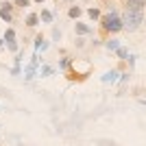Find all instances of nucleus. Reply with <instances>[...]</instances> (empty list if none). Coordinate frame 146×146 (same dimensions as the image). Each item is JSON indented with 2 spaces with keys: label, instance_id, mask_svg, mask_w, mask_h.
Instances as JSON below:
<instances>
[{
  "label": "nucleus",
  "instance_id": "obj_1",
  "mask_svg": "<svg viewBox=\"0 0 146 146\" xmlns=\"http://www.w3.org/2000/svg\"><path fill=\"white\" fill-rule=\"evenodd\" d=\"M100 26L107 33H120L124 29V22H122V15L116 9H109V13H105L103 18H100Z\"/></svg>",
  "mask_w": 146,
  "mask_h": 146
},
{
  "label": "nucleus",
  "instance_id": "obj_2",
  "mask_svg": "<svg viewBox=\"0 0 146 146\" xmlns=\"http://www.w3.org/2000/svg\"><path fill=\"white\" fill-rule=\"evenodd\" d=\"M122 22H124V29L127 31H137L142 24H144V13L140 11H127L124 9V13H122Z\"/></svg>",
  "mask_w": 146,
  "mask_h": 146
},
{
  "label": "nucleus",
  "instance_id": "obj_3",
  "mask_svg": "<svg viewBox=\"0 0 146 146\" xmlns=\"http://www.w3.org/2000/svg\"><path fill=\"white\" fill-rule=\"evenodd\" d=\"M5 44H7V48L11 50V52H18V42H15V31L13 29L5 31Z\"/></svg>",
  "mask_w": 146,
  "mask_h": 146
},
{
  "label": "nucleus",
  "instance_id": "obj_4",
  "mask_svg": "<svg viewBox=\"0 0 146 146\" xmlns=\"http://www.w3.org/2000/svg\"><path fill=\"white\" fill-rule=\"evenodd\" d=\"M124 9H127V11H140V13H144V9H146V0H127Z\"/></svg>",
  "mask_w": 146,
  "mask_h": 146
},
{
  "label": "nucleus",
  "instance_id": "obj_5",
  "mask_svg": "<svg viewBox=\"0 0 146 146\" xmlns=\"http://www.w3.org/2000/svg\"><path fill=\"white\" fill-rule=\"evenodd\" d=\"M0 18L5 20V22H11L13 20V7L9 2H2L0 5Z\"/></svg>",
  "mask_w": 146,
  "mask_h": 146
},
{
  "label": "nucleus",
  "instance_id": "obj_6",
  "mask_svg": "<svg viewBox=\"0 0 146 146\" xmlns=\"http://www.w3.org/2000/svg\"><path fill=\"white\" fill-rule=\"evenodd\" d=\"M74 31H76V35H90L92 26L90 24H83V22H76V24H74Z\"/></svg>",
  "mask_w": 146,
  "mask_h": 146
},
{
  "label": "nucleus",
  "instance_id": "obj_7",
  "mask_svg": "<svg viewBox=\"0 0 146 146\" xmlns=\"http://www.w3.org/2000/svg\"><path fill=\"white\" fill-rule=\"evenodd\" d=\"M39 22H42V20H39V15H37V13H29V15H26V20H24V24L31 26V29H35Z\"/></svg>",
  "mask_w": 146,
  "mask_h": 146
},
{
  "label": "nucleus",
  "instance_id": "obj_8",
  "mask_svg": "<svg viewBox=\"0 0 146 146\" xmlns=\"http://www.w3.org/2000/svg\"><path fill=\"white\" fill-rule=\"evenodd\" d=\"M39 20H42L44 24H52V20H55V15H52V11H48V9H44L42 15H39Z\"/></svg>",
  "mask_w": 146,
  "mask_h": 146
},
{
  "label": "nucleus",
  "instance_id": "obj_9",
  "mask_svg": "<svg viewBox=\"0 0 146 146\" xmlns=\"http://www.w3.org/2000/svg\"><path fill=\"white\" fill-rule=\"evenodd\" d=\"M120 46H122V42H120V39H109V42H105V48H107V50H111V52H116V50L120 48Z\"/></svg>",
  "mask_w": 146,
  "mask_h": 146
},
{
  "label": "nucleus",
  "instance_id": "obj_10",
  "mask_svg": "<svg viewBox=\"0 0 146 146\" xmlns=\"http://www.w3.org/2000/svg\"><path fill=\"white\" fill-rule=\"evenodd\" d=\"M116 81H118V70H111L103 76V83H116Z\"/></svg>",
  "mask_w": 146,
  "mask_h": 146
},
{
  "label": "nucleus",
  "instance_id": "obj_11",
  "mask_svg": "<svg viewBox=\"0 0 146 146\" xmlns=\"http://www.w3.org/2000/svg\"><path fill=\"white\" fill-rule=\"evenodd\" d=\"M68 15H70L72 20H79L81 18V7H76V5L70 7V9H68Z\"/></svg>",
  "mask_w": 146,
  "mask_h": 146
},
{
  "label": "nucleus",
  "instance_id": "obj_12",
  "mask_svg": "<svg viewBox=\"0 0 146 146\" xmlns=\"http://www.w3.org/2000/svg\"><path fill=\"white\" fill-rule=\"evenodd\" d=\"M87 15H90L92 20H100V18H103L100 11H98V7H90V9H87Z\"/></svg>",
  "mask_w": 146,
  "mask_h": 146
},
{
  "label": "nucleus",
  "instance_id": "obj_13",
  "mask_svg": "<svg viewBox=\"0 0 146 146\" xmlns=\"http://www.w3.org/2000/svg\"><path fill=\"white\" fill-rule=\"evenodd\" d=\"M35 48H37V50H46V48H48V42H46V39L39 35V37L35 39Z\"/></svg>",
  "mask_w": 146,
  "mask_h": 146
},
{
  "label": "nucleus",
  "instance_id": "obj_14",
  "mask_svg": "<svg viewBox=\"0 0 146 146\" xmlns=\"http://www.w3.org/2000/svg\"><path fill=\"white\" fill-rule=\"evenodd\" d=\"M116 55L120 57V59H127V61H129V57H131V55H129V50L124 48V46H120V48L116 50Z\"/></svg>",
  "mask_w": 146,
  "mask_h": 146
},
{
  "label": "nucleus",
  "instance_id": "obj_15",
  "mask_svg": "<svg viewBox=\"0 0 146 146\" xmlns=\"http://www.w3.org/2000/svg\"><path fill=\"white\" fill-rule=\"evenodd\" d=\"M52 72H55V70H52L50 66H44L42 68V76H48V74H52Z\"/></svg>",
  "mask_w": 146,
  "mask_h": 146
},
{
  "label": "nucleus",
  "instance_id": "obj_16",
  "mask_svg": "<svg viewBox=\"0 0 146 146\" xmlns=\"http://www.w3.org/2000/svg\"><path fill=\"white\" fill-rule=\"evenodd\" d=\"M15 7H31V0H15Z\"/></svg>",
  "mask_w": 146,
  "mask_h": 146
},
{
  "label": "nucleus",
  "instance_id": "obj_17",
  "mask_svg": "<svg viewBox=\"0 0 146 146\" xmlns=\"http://www.w3.org/2000/svg\"><path fill=\"white\" fill-rule=\"evenodd\" d=\"M68 66H70V59H61L59 61V68H61V70H66Z\"/></svg>",
  "mask_w": 146,
  "mask_h": 146
},
{
  "label": "nucleus",
  "instance_id": "obj_18",
  "mask_svg": "<svg viewBox=\"0 0 146 146\" xmlns=\"http://www.w3.org/2000/svg\"><path fill=\"white\" fill-rule=\"evenodd\" d=\"M52 37H55V39H61V31L55 29V31H52Z\"/></svg>",
  "mask_w": 146,
  "mask_h": 146
},
{
  "label": "nucleus",
  "instance_id": "obj_19",
  "mask_svg": "<svg viewBox=\"0 0 146 146\" xmlns=\"http://www.w3.org/2000/svg\"><path fill=\"white\" fill-rule=\"evenodd\" d=\"M2 46H5V39H0V48H2Z\"/></svg>",
  "mask_w": 146,
  "mask_h": 146
},
{
  "label": "nucleus",
  "instance_id": "obj_20",
  "mask_svg": "<svg viewBox=\"0 0 146 146\" xmlns=\"http://www.w3.org/2000/svg\"><path fill=\"white\" fill-rule=\"evenodd\" d=\"M0 2H9V0H0Z\"/></svg>",
  "mask_w": 146,
  "mask_h": 146
},
{
  "label": "nucleus",
  "instance_id": "obj_21",
  "mask_svg": "<svg viewBox=\"0 0 146 146\" xmlns=\"http://www.w3.org/2000/svg\"><path fill=\"white\" fill-rule=\"evenodd\" d=\"M35 2H44V0H35Z\"/></svg>",
  "mask_w": 146,
  "mask_h": 146
},
{
  "label": "nucleus",
  "instance_id": "obj_22",
  "mask_svg": "<svg viewBox=\"0 0 146 146\" xmlns=\"http://www.w3.org/2000/svg\"><path fill=\"white\" fill-rule=\"evenodd\" d=\"M144 26H146V22H144Z\"/></svg>",
  "mask_w": 146,
  "mask_h": 146
}]
</instances>
